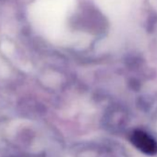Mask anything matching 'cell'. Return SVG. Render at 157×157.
Masks as SVG:
<instances>
[{"instance_id":"1","label":"cell","mask_w":157,"mask_h":157,"mask_svg":"<svg viewBox=\"0 0 157 157\" xmlns=\"http://www.w3.org/2000/svg\"><path fill=\"white\" fill-rule=\"evenodd\" d=\"M132 143L141 151L146 154H155L157 152L156 141L149 136L146 132L141 130H136L133 132L131 137Z\"/></svg>"}]
</instances>
